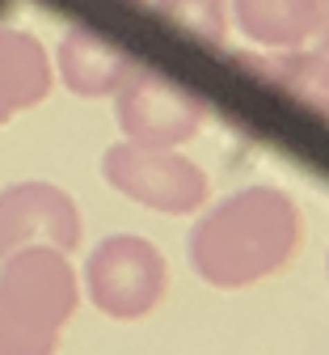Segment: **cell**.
Segmentation results:
<instances>
[{"label":"cell","mask_w":329,"mask_h":355,"mask_svg":"<svg viewBox=\"0 0 329 355\" xmlns=\"http://www.w3.org/2000/svg\"><path fill=\"white\" fill-rule=\"evenodd\" d=\"M304 237L308 229L300 203L283 187L254 182L203 207L186 237V258L203 284L241 292L292 271L304 254Z\"/></svg>","instance_id":"1"},{"label":"cell","mask_w":329,"mask_h":355,"mask_svg":"<svg viewBox=\"0 0 329 355\" xmlns=\"http://www.w3.org/2000/svg\"><path fill=\"white\" fill-rule=\"evenodd\" d=\"M80 309V275L68 254L26 245L0 258V355H60Z\"/></svg>","instance_id":"2"},{"label":"cell","mask_w":329,"mask_h":355,"mask_svg":"<svg viewBox=\"0 0 329 355\" xmlns=\"http://www.w3.org/2000/svg\"><path fill=\"white\" fill-rule=\"evenodd\" d=\"M80 292L98 313L114 322H139L169 296V258L139 233H110L89 250Z\"/></svg>","instance_id":"3"},{"label":"cell","mask_w":329,"mask_h":355,"mask_svg":"<svg viewBox=\"0 0 329 355\" xmlns=\"http://www.w3.org/2000/svg\"><path fill=\"white\" fill-rule=\"evenodd\" d=\"M102 178L123 199L161 211V216H195L211 203V178L199 161L177 148H148L118 140L102 153Z\"/></svg>","instance_id":"4"},{"label":"cell","mask_w":329,"mask_h":355,"mask_svg":"<svg viewBox=\"0 0 329 355\" xmlns=\"http://www.w3.org/2000/svg\"><path fill=\"white\" fill-rule=\"evenodd\" d=\"M114 123L123 131V140H131V144L181 148L203 131L207 102L195 94V89L177 85L173 76L135 64V72L114 94Z\"/></svg>","instance_id":"5"},{"label":"cell","mask_w":329,"mask_h":355,"mask_svg":"<svg viewBox=\"0 0 329 355\" xmlns=\"http://www.w3.org/2000/svg\"><path fill=\"white\" fill-rule=\"evenodd\" d=\"M80 237L85 216L64 187L30 178V182H9L0 191V258L26 245H51L60 254H72Z\"/></svg>","instance_id":"6"},{"label":"cell","mask_w":329,"mask_h":355,"mask_svg":"<svg viewBox=\"0 0 329 355\" xmlns=\"http://www.w3.org/2000/svg\"><path fill=\"white\" fill-rule=\"evenodd\" d=\"M55 68H60V80L68 85V94L93 102V98H114L118 85L135 72V60L123 47H114L110 38L93 34L89 26H72L64 30L55 47Z\"/></svg>","instance_id":"7"},{"label":"cell","mask_w":329,"mask_h":355,"mask_svg":"<svg viewBox=\"0 0 329 355\" xmlns=\"http://www.w3.org/2000/svg\"><path fill=\"white\" fill-rule=\"evenodd\" d=\"M55 85V64L46 47L13 26H0V127L42 106Z\"/></svg>","instance_id":"8"},{"label":"cell","mask_w":329,"mask_h":355,"mask_svg":"<svg viewBox=\"0 0 329 355\" xmlns=\"http://www.w3.org/2000/svg\"><path fill=\"white\" fill-rule=\"evenodd\" d=\"M329 0H232L237 30L266 51H296L321 34Z\"/></svg>","instance_id":"9"},{"label":"cell","mask_w":329,"mask_h":355,"mask_svg":"<svg viewBox=\"0 0 329 355\" xmlns=\"http://www.w3.org/2000/svg\"><path fill=\"white\" fill-rule=\"evenodd\" d=\"M266 76H274L283 89L300 94L304 102L329 106V9H325V26L308 47L296 51H274V60H262Z\"/></svg>","instance_id":"10"},{"label":"cell","mask_w":329,"mask_h":355,"mask_svg":"<svg viewBox=\"0 0 329 355\" xmlns=\"http://www.w3.org/2000/svg\"><path fill=\"white\" fill-rule=\"evenodd\" d=\"M157 13L169 17L173 26L190 30L203 42H224L228 38V0H157Z\"/></svg>","instance_id":"11"}]
</instances>
